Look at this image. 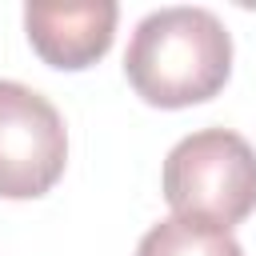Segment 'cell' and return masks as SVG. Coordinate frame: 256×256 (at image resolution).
Here are the masks:
<instances>
[{"mask_svg":"<svg viewBox=\"0 0 256 256\" xmlns=\"http://www.w3.org/2000/svg\"><path fill=\"white\" fill-rule=\"evenodd\" d=\"M124 76L152 108L204 104L232 76V36L208 8H156L128 40Z\"/></svg>","mask_w":256,"mask_h":256,"instance_id":"1","label":"cell"},{"mask_svg":"<svg viewBox=\"0 0 256 256\" xmlns=\"http://www.w3.org/2000/svg\"><path fill=\"white\" fill-rule=\"evenodd\" d=\"M164 200L172 216L232 232L256 212V148L228 128L184 136L164 160Z\"/></svg>","mask_w":256,"mask_h":256,"instance_id":"2","label":"cell"},{"mask_svg":"<svg viewBox=\"0 0 256 256\" xmlns=\"http://www.w3.org/2000/svg\"><path fill=\"white\" fill-rule=\"evenodd\" d=\"M68 164V132L48 96L0 80V196L36 200L56 188Z\"/></svg>","mask_w":256,"mask_h":256,"instance_id":"3","label":"cell"},{"mask_svg":"<svg viewBox=\"0 0 256 256\" xmlns=\"http://www.w3.org/2000/svg\"><path fill=\"white\" fill-rule=\"evenodd\" d=\"M120 8L112 0H88V4H28L24 28L32 52L60 72L92 68L116 36Z\"/></svg>","mask_w":256,"mask_h":256,"instance_id":"4","label":"cell"},{"mask_svg":"<svg viewBox=\"0 0 256 256\" xmlns=\"http://www.w3.org/2000/svg\"><path fill=\"white\" fill-rule=\"evenodd\" d=\"M136 256H244V248L224 228L184 220V216H168L140 236Z\"/></svg>","mask_w":256,"mask_h":256,"instance_id":"5","label":"cell"}]
</instances>
